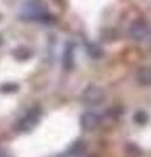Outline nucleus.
Returning a JSON list of instances; mask_svg holds the SVG:
<instances>
[{"mask_svg": "<svg viewBox=\"0 0 151 157\" xmlns=\"http://www.w3.org/2000/svg\"><path fill=\"white\" fill-rule=\"evenodd\" d=\"M40 117H41V109L38 106L33 107V109L29 110L26 114L17 122L16 126H14V128H16L17 131H20V132L30 131L38 124V122H40Z\"/></svg>", "mask_w": 151, "mask_h": 157, "instance_id": "f257e3e1", "label": "nucleus"}, {"mask_svg": "<svg viewBox=\"0 0 151 157\" xmlns=\"http://www.w3.org/2000/svg\"><path fill=\"white\" fill-rule=\"evenodd\" d=\"M105 100V93L101 88L96 85H89L87 86L84 92L81 93V101L83 104L88 106H97L101 105Z\"/></svg>", "mask_w": 151, "mask_h": 157, "instance_id": "f03ea898", "label": "nucleus"}, {"mask_svg": "<svg viewBox=\"0 0 151 157\" xmlns=\"http://www.w3.org/2000/svg\"><path fill=\"white\" fill-rule=\"evenodd\" d=\"M129 34H130V37L133 39H137V41H143V39L149 38L150 29H149V26H147V24H146V22L138 20V21L131 22L130 29H129Z\"/></svg>", "mask_w": 151, "mask_h": 157, "instance_id": "7ed1b4c3", "label": "nucleus"}, {"mask_svg": "<svg viewBox=\"0 0 151 157\" xmlns=\"http://www.w3.org/2000/svg\"><path fill=\"white\" fill-rule=\"evenodd\" d=\"M101 118L93 111H87L80 118V124L84 131H93L100 124Z\"/></svg>", "mask_w": 151, "mask_h": 157, "instance_id": "20e7f679", "label": "nucleus"}, {"mask_svg": "<svg viewBox=\"0 0 151 157\" xmlns=\"http://www.w3.org/2000/svg\"><path fill=\"white\" fill-rule=\"evenodd\" d=\"M137 80L141 85L151 86V67H141L137 71Z\"/></svg>", "mask_w": 151, "mask_h": 157, "instance_id": "39448f33", "label": "nucleus"}, {"mask_svg": "<svg viewBox=\"0 0 151 157\" xmlns=\"http://www.w3.org/2000/svg\"><path fill=\"white\" fill-rule=\"evenodd\" d=\"M87 149V144L83 140H76L74 144H72L69 151H67V155L69 156H80L85 152Z\"/></svg>", "mask_w": 151, "mask_h": 157, "instance_id": "423d86ee", "label": "nucleus"}, {"mask_svg": "<svg viewBox=\"0 0 151 157\" xmlns=\"http://www.w3.org/2000/svg\"><path fill=\"white\" fill-rule=\"evenodd\" d=\"M63 67L67 71L74 67V46L69 45L65 51V56H63Z\"/></svg>", "mask_w": 151, "mask_h": 157, "instance_id": "0eeeda50", "label": "nucleus"}, {"mask_svg": "<svg viewBox=\"0 0 151 157\" xmlns=\"http://www.w3.org/2000/svg\"><path fill=\"white\" fill-rule=\"evenodd\" d=\"M12 54L17 59H20V60H25V59H29L32 56V50H29L25 46H20V47H17L16 50H13Z\"/></svg>", "mask_w": 151, "mask_h": 157, "instance_id": "6e6552de", "label": "nucleus"}, {"mask_svg": "<svg viewBox=\"0 0 151 157\" xmlns=\"http://www.w3.org/2000/svg\"><path fill=\"white\" fill-rule=\"evenodd\" d=\"M126 152H128V155L131 156V157H141L142 156V151L138 145L135 144H128L126 145Z\"/></svg>", "mask_w": 151, "mask_h": 157, "instance_id": "1a4fd4ad", "label": "nucleus"}, {"mask_svg": "<svg viewBox=\"0 0 151 157\" xmlns=\"http://www.w3.org/2000/svg\"><path fill=\"white\" fill-rule=\"evenodd\" d=\"M134 121L137 122L138 124H145L146 122L149 121V115H147V113H145L143 110L137 111V113L134 114Z\"/></svg>", "mask_w": 151, "mask_h": 157, "instance_id": "9d476101", "label": "nucleus"}, {"mask_svg": "<svg viewBox=\"0 0 151 157\" xmlns=\"http://www.w3.org/2000/svg\"><path fill=\"white\" fill-rule=\"evenodd\" d=\"M88 54H89V56H92L93 59H99L101 56V54H103V51H101V48L97 45H89L88 46Z\"/></svg>", "mask_w": 151, "mask_h": 157, "instance_id": "9b49d317", "label": "nucleus"}, {"mask_svg": "<svg viewBox=\"0 0 151 157\" xmlns=\"http://www.w3.org/2000/svg\"><path fill=\"white\" fill-rule=\"evenodd\" d=\"M0 90H2L3 93H13V92L18 90V85L13 84V82H7V84L0 86Z\"/></svg>", "mask_w": 151, "mask_h": 157, "instance_id": "f8f14e48", "label": "nucleus"}, {"mask_svg": "<svg viewBox=\"0 0 151 157\" xmlns=\"http://www.w3.org/2000/svg\"><path fill=\"white\" fill-rule=\"evenodd\" d=\"M150 39H149V47H150V51H151V36H149Z\"/></svg>", "mask_w": 151, "mask_h": 157, "instance_id": "ddd939ff", "label": "nucleus"}, {"mask_svg": "<svg viewBox=\"0 0 151 157\" xmlns=\"http://www.w3.org/2000/svg\"><path fill=\"white\" fill-rule=\"evenodd\" d=\"M0 43H2V41H0Z\"/></svg>", "mask_w": 151, "mask_h": 157, "instance_id": "4468645a", "label": "nucleus"}]
</instances>
